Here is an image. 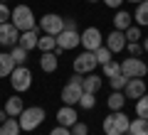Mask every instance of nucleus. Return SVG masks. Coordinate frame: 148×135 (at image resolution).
Listing matches in <instances>:
<instances>
[{"instance_id":"7c9ffc66","label":"nucleus","mask_w":148,"mask_h":135,"mask_svg":"<svg viewBox=\"0 0 148 135\" xmlns=\"http://www.w3.org/2000/svg\"><path fill=\"white\" fill-rule=\"evenodd\" d=\"M116 74H121V64H116V62H109V64H104V76H116Z\"/></svg>"},{"instance_id":"f704fd0d","label":"nucleus","mask_w":148,"mask_h":135,"mask_svg":"<svg viewBox=\"0 0 148 135\" xmlns=\"http://www.w3.org/2000/svg\"><path fill=\"white\" fill-rule=\"evenodd\" d=\"M10 15H12V10H10V7L5 5V3H0V25L10 20Z\"/></svg>"},{"instance_id":"cd10ccee","label":"nucleus","mask_w":148,"mask_h":135,"mask_svg":"<svg viewBox=\"0 0 148 135\" xmlns=\"http://www.w3.org/2000/svg\"><path fill=\"white\" fill-rule=\"evenodd\" d=\"M94 57H96V62L104 66V64H109V62H111V57H114V54H111V49H109V47H104V44H101V47L94 52Z\"/></svg>"},{"instance_id":"5701e85b","label":"nucleus","mask_w":148,"mask_h":135,"mask_svg":"<svg viewBox=\"0 0 148 135\" xmlns=\"http://www.w3.org/2000/svg\"><path fill=\"white\" fill-rule=\"evenodd\" d=\"M133 20L138 22V27L148 25V0H143V3L136 5V15H133Z\"/></svg>"},{"instance_id":"c9c22d12","label":"nucleus","mask_w":148,"mask_h":135,"mask_svg":"<svg viewBox=\"0 0 148 135\" xmlns=\"http://www.w3.org/2000/svg\"><path fill=\"white\" fill-rule=\"evenodd\" d=\"M49 135H72V130H69V128H64V125H57V128H52V130H49Z\"/></svg>"},{"instance_id":"dca6fc26","label":"nucleus","mask_w":148,"mask_h":135,"mask_svg":"<svg viewBox=\"0 0 148 135\" xmlns=\"http://www.w3.org/2000/svg\"><path fill=\"white\" fill-rule=\"evenodd\" d=\"M40 66H42V71H47V74L57 71V66H59L57 54H54V52H42V57H40Z\"/></svg>"},{"instance_id":"72a5a7b5","label":"nucleus","mask_w":148,"mask_h":135,"mask_svg":"<svg viewBox=\"0 0 148 135\" xmlns=\"http://www.w3.org/2000/svg\"><path fill=\"white\" fill-rule=\"evenodd\" d=\"M126 49L131 52V57H138V54L143 52V44H138V42H126Z\"/></svg>"},{"instance_id":"37998d69","label":"nucleus","mask_w":148,"mask_h":135,"mask_svg":"<svg viewBox=\"0 0 148 135\" xmlns=\"http://www.w3.org/2000/svg\"><path fill=\"white\" fill-rule=\"evenodd\" d=\"M123 135H131V133H123Z\"/></svg>"},{"instance_id":"f257e3e1","label":"nucleus","mask_w":148,"mask_h":135,"mask_svg":"<svg viewBox=\"0 0 148 135\" xmlns=\"http://www.w3.org/2000/svg\"><path fill=\"white\" fill-rule=\"evenodd\" d=\"M128 125H131V120H128L126 113L111 111V115L104 118V133L106 135H123V133H128Z\"/></svg>"},{"instance_id":"4468645a","label":"nucleus","mask_w":148,"mask_h":135,"mask_svg":"<svg viewBox=\"0 0 148 135\" xmlns=\"http://www.w3.org/2000/svg\"><path fill=\"white\" fill-rule=\"evenodd\" d=\"M77 111H74V106H62V108L57 111V123L64 125V128H72L74 123H77Z\"/></svg>"},{"instance_id":"6e6552de","label":"nucleus","mask_w":148,"mask_h":135,"mask_svg":"<svg viewBox=\"0 0 148 135\" xmlns=\"http://www.w3.org/2000/svg\"><path fill=\"white\" fill-rule=\"evenodd\" d=\"M101 42H104V37H101V32L96 30V27H86V30L82 32V47H84L86 52H96V49L101 47Z\"/></svg>"},{"instance_id":"e433bc0d","label":"nucleus","mask_w":148,"mask_h":135,"mask_svg":"<svg viewBox=\"0 0 148 135\" xmlns=\"http://www.w3.org/2000/svg\"><path fill=\"white\" fill-rule=\"evenodd\" d=\"M64 30H77V20L74 17H64Z\"/></svg>"},{"instance_id":"2eb2a0df","label":"nucleus","mask_w":148,"mask_h":135,"mask_svg":"<svg viewBox=\"0 0 148 135\" xmlns=\"http://www.w3.org/2000/svg\"><path fill=\"white\" fill-rule=\"evenodd\" d=\"M37 39H40V35H37V27H35V30L20 32V42H17V44H20L22 49H27V52H30V49L37 47Z\"/></svg>"},{"instance_id":"4c0bfd02","label":"nucleus","mask_w":148,"mask_h":135,"mask_svg":"<svg viewBox=\"0 0 148 135\" xmlns=\"http://www.w3.org/2000/svg\"><path fill=\"white\" fill-rule=\"evenodd\" d=\"M104 3H106V5H109V7H119V5H121V3H123V0H104Z\"/></svg>"},{"instance_id":"a878e982","label":"nucleus","mask_w":148,"mask_h":135,"mask_svg":"<svg viewBox=\"0 0 148 135\" xmlns=\"http://www.w3.org/2000/svg\"><path fill=\"white\" fill-rule=\"evenodd\" d=\"M10 57H12V62H15V66H22V64L27 62V49H22L20 44H15L12 52H10Z\"/></svg>"},{"instance_id":"0eeeda50","label":"nucleus","mask_w":148,"mask_h":135,"mask_svg":"<svg viewBox=\"0 0 148 135\" xmlns=\"http://www.w3.org/2000/svg\"><path fill=\"white\" fill-rule=\"evenodd\" d=\"M82 94H84L82 81H74V79H72V81L62 88V101H64V106H77V103H79V98H82Z\"/></svg>"},{"instance_id":"f8f14e48","label":"nucleus","mask_w":148,"mask_h":135,"mask_svg":"<svg viewBox=\"0 0 148 135\" xmlns=\"http://www.w3.org/2000/svg\"><path fill=\"white\" fill-rule=\"evenodd\" d=\"M126 35H123L121 30H111V35L106 37V47L111 49V54H116V52H121V49H126Z\"/></svg>"},{"instance_id":"c03bdc74","label":"nucleus","mask_w":148,"mask_h":135,"mask_svg":"<svg viewBox=\"0 0 148 135\" xmlns=\"http://www.w3.org/2000/svg\"><path fill=\"white\" fill-rule=\"evenodd\" d=\"M0 3H5V0H0Z\"/></svg>"},{"instance_id":"58836bf2","label":"nucleus","mask_w":148,"mask_h":135,"mask_svg":"<svg viewBox=\"0 0 148 135\" xmlns=\"http://www.w3.org/2000/svg\"><path fill=\"white\" fill-rule=\"evenodd\" d=\"M8 118H10V115H8V113H5V108H3V111H0V123H5Z\"/></svg>"},{"instance_id":"1a4fd4ad","label":"nucleus","mask_w":148,"mask_h":135,"mask_svg":"<svg viewBox=\"0 0 148 135\" xmlns=\"http://www.w3.org/2000/svg\"><path fill=\"white\" fill-rule=\"evenodd\" d=\"M77 44H82V35L77 30H62L57 35V47L62 49V52H67V49H74Z\"/></svg>"},{"instance_id":"6ab92c4d","label":"nucleus","mask_w":148,"mask_h":135,"mask_svg":"<svg viewBox=\"0 0 148 135\" xmlns=\"http://www.w3.org/2000/svg\"><path fill=\"white\" fill-rule=\"evenodd\" d=\"M20 120L15 118H8L5 123H0V135H20Z\"/></svg>"},{"instance_id":"f03ea898","label":"nucleus","mask_w":148,"mask_h":135,"mask_svg":"<svg viewBox=\"0 0 148 135\" xmlns=\"http://www.w3.org/2000/svg\"><path fill=\"white\" fill-rule=\"evenodd\" d=\"M17 120H20L22 130H35V128H40V125L45 123V108H40V106L25 108L20 115H17Z\"/></svg>"},{"instance_id":"2f4dec72","label":"nucleus","mask_w":148,"mask_h":135,"mask_svg":"<svg viewBox=\"0 0 148 135\" xmlns=\"http://www.w3.org/2000/svg\"><path fill=\"white\" fill-rule=\"evenodd\" d=\"M123 35H126V39L128 42H138V39H141V27H128V30H123Z\"/></svg>"},{"instance_id":"aec40b11","label":"nucleus","mask_w":148,"mask_h":135,"mask_svg":"<svg viewBox=\"0 0 148 135\" xmlns=\"http://www.w3.org/2000/svg\"><path fill=\"white\" fill-rule=\"evenodd\" d=\"M12 69H15L12 57H10V54H5V52H0V79H3V76H10Z\"/></svg>"},{"instance_id":"9d476101","label":"nucleus","mask_w":148,"mask_h":135,"mask_svg":"<svg viewBox=\"0 0 148 135\" xmlns=\"http://www.w3.org/2000/svg\"><path fill=\"white\" fill-rule=\"evenodd\" d=\"M17 42H20V30L12 22H3L0 25V44L3 47H15Z\"/></svg>"},{"instance_id":"c85d7f7f","label":"nucleus","mask_w":148,"mask_h":135,"mask_svg":"<svg viewBox=\"0 0 148 135\" xmlns=\"http://www.w3.org/2000/svg\"><path fill=\"white\" fill-rule=\"evenodd\" d=\"M77 106H82L84 111H91V108L96 106V98H94V94H86V91H84V94H82V98H79V103H77Z\"/></svg>"},{"instance_id":"b1692460","label":"nucleus","mask_w":148,"mask_h":135,"mask_svg":"<svg viewBox=\"0 0 148 135\" xmlns=\"http://www.w3.org/2000/svg\"><path fill=\"white\" fill-rule=\"evenodd\" d=\"M54 47H57V37H52V35H45L37 39V49L40 52H54Z\"/></svg>"},{"instance_id":"a211bd4d","label":"nucleus","mask_w":148,"mask_h":135,"mask_svg":"<svg viewBox=\"0 0 148 135\" xmlns=\"http://www.w3.org/2000/svg\"><path fill=\"white\" fill-rule=\"evenodd\" d=\"M82 88H84L86 94H96V91L101 88V76H96V74L91 71L86 79H82Z\"/></svg>"},{"instance_id":"393cba45","label":"nucleus","mask_w":148,"mask_h":135,"mask_svg":"<svg viewBox=\"0 0 148 135\" xmlns=\"http://www.w3.org/2000/svg\"><path fill=\"white\" fill-rule=\"evenodd\" d=\"M123 103H126V96H123L121 91H114V94L109 96V101H106V106H109L111 111H121Z\"/></svg>"},{"instance_id":"c756f323","label":"nucleus","mask_w":148,"mask_h":135,"mask_svg":"<svg viewBox=\"0 0 148 135\" xmlns=\"http://www.w3.org/2000/svg\"><path fill=\"white\" fill-rule=\"evenodd\" d=\"M109 81H111V88H114V91H121V88H126L128 79L123 76V74H116V76H111Z\"/></svg>"},{"instance_id":"f3484780","label":"nucleus","mask_w":148,"mask_h":135,"mask_svg":"<svg viewBox=\"0 0 148 135\" xmlns=\"http://www.w3.org/2000/svg\"><path fill=\"white\" fill-rule=\"evenodd\" d=\"M22 111H25V103H22V98H17V96L8 98V103H5V113L10 115V118H17Z\"/></svg>"},{"instance_id":"423d86ee","label":"nucleus","mask_w":148,"mask_h":135,"mask_svg":"<svg viewBox=\"0 0 148 135\" xmlns=\"http://www.w3.org/2000/svg\"><path fill=\"white\" fill-rule=\"evenodd\" d=\"M40 30H45V35L57 37L59 32L64 30V17L54 15V12H47V15H42V17H40Z\"/></svg>"},{"instance_id":"ea45409f","label":"nucleus","mask_w":148,"mask_h":135,"mask_svg":"<svg viewBox=\"0 0 148 135\" xmlns=\"http://www.w3.org/2000/svg\"><path fill=\"white\" fill-rule=\"evenodd\" d=\"M143 52H148V37H146V42H143Z\"/></svg>"},{"instance_id":"20e7f679","label":"nucleus","mask_w":148,"mask_h":135,"mask_svg":"<svg viewBox=\"0 0 148 135\" xmlns=\"http://www.w3.org/2000/svg\"><path fill=\"white\" fill-rule=\"evenodd\" d=\"M121 74L126 79H143L148 74V66H146L143 59L131 57V59H123V62H121Z\"/></svg>"},{"instance_id":"473e14b6","label":"nucleus","mask_w":148,"mask_h":135,"mask_svg":"<svg viewBox=\"0 0 148 135\" xmlns=\"http://www.w3.org/2000/svg\"><path fill=\"white\" fill-rule=\"evenodd\" d=\"M69 130H72V135H89V125L82 123V120H77V123H74Z\"/></svg>"},{"instance_id":"a19ab883","label":"nucleus","mask_w":148,"mask_h":135,"mask_svg":"<svg viewBox=\"0 0 148 135\" xmlns=\"http://www.w3.org/2000/svg\"><path fill=\"white\" fill-rule=\"evenodd\" d=\"M128 3H136V5H138V3H143V0H128Z\"/></svg>"},{"instance_id":"bb28decb","label":"nucleus","mask_w":148,"mask_h":135,"mask_svg":"<svg viewBox=\"0 0 148 135\" xmlns=\"http://www.w3.org/2000/svg\"><path fill=\"white\" fill-rule=\"evenodd\" d=\"M136 115H138V118H146V120H148V94H143L141 98L136 101Z\"/></svg>"},{"instance_id":"ddd939ff","label":"nucleus","mask_w":148,"mask_h":135,"mask_svg":"<svg viewBox=\"0 0 148 135\" xmlns=\"http://www.w3.org/2000/svg\"><path fill=\"white\" fill-rule=\"evenodd\" d=\"M146 94V81L143 79H128L126 88H123V96L126 98H141Z\"/></svg>"},{"instance_id":"39448f33","label":"nucleus","mask_w":148,"mask_h":135,"mask_svg":"<svg viewBox=\"0 0 148 135\" xmlns=\"http://www.w3.org/2000/svg\"><path fill=\"white\" fill-rule=\"evenodd\" d=\"M10 83H12V88H15L17 94L27 91V88L32 86V71L25 66V64H22V66H15L12 74H10Z\"/></svg>"},{"instance_id":"4be33fe9","label":"nucleus","mask_w":148,"mask_h":135,"mask_svg":"<svg viewBox=\"0 0 148 135\" xmlns=\"http://www.w3.org/2000/svg\"><path fill=\"white\" fill-rule=\"evenodd\" d=\"M131 20H133V17L128 15L126 10H119V12H116V17H114V27L123 32V30H128V27H131Z\"/></svg>"},{"instance_id":"7ed1b4c3","label":"nucleus","mask_w":148,"mask_h":135,"mask_svg":"<svg viewBox=\"0 0 148 135\" xmlns=\"http://www.w3.org/2000/svg\"><path fill=\"white\" fill-rule=\"evenodd\" d=\"M10 22L17 27L20 32H27V30H35V15H32V10L27 5H17L15 10H12V15H10Z\"/></svg>"},{"instance_id":"9b49d317","label":"nucleus","mask_w":148,"mask_h":135,"mask_svg":"<svg viewBox=\"0 0 148 135\" xmlns=\"http://www.w3.org/2000/svg\"><path fill=\"white\" fill-rule=\"evenodd\" d=\"M96 64L99 62H96L94 52H82L79 57L74 59V74H91Z\"/></svg>"},{"instance_id":"79ce46f5","label":"nucleus","mask_w":148,"mask_h":135,"mask_svg":"<svg viewBox=\"0 0 148 135\" xmlns=\"http://www.w3.org/2000/svg\"><path fill=\"white\" fill-rule=\"evenodd\" d=\"M89 3H96V0H89Z\"/></svg>"},{"instance_id":"412c9836","label":"nucleus","mask_w":148,"mask_h":135,"mask_svg":"<svg viewBox=\"0 0 148 135\" xmlns=\"http://www.w3.org/2000/svg\"><path fill=\"white\" fill-rule=\"evenodd\" d=\"M128 133L131 135H148V120L146 118H133L128 125Z\"/></svg>"}]
</instances>
